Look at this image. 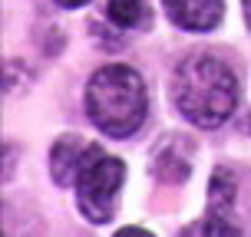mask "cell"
I'll return each mask as SVG.
<instances>
[{
  "label": "cell",
  "instance_id": "cell-1",
  "mask_svg": "<svg viewBox=\"0 0 251 237\" xmlns=\"http://www.w3.org/2000/svg\"><path fill=\"white\" fill-rule=\"evenodd\" d=\"M172 99L188 122H195L199 129H215L235 112L238 79L222 60L195 53L178 63L172 76Z\"/></svg>",
  "mask_w": 251,
  "mask_h": 237
},
{
  "label": "cell",
  "instance_id": "cell-2",
  "mask_svg": "<svg viewBox=\"0 0 251 237\" xmlns=\"http://www.w3.org/2000/svg\"><path fill=\"white\" fill-rule=\"evenodd\" d=\"M149 109L146 83L129 66H102L86 86L89 122L113 138L132 135Z\"/></svg>",
  "mask_w": 251,
  "mask_h": 237
},
{
  "label": "cell",
  "instance_id": "cell-3",
  "mask_svg": "<svg viewBox=\"0 0 251 237\" xmlns=\"http://www.w3.org/2000/svg\"><path fill=\"white\" fill-rule=\"evenodd\" d=\"M126 181V165L116 155H106L102 149L93 151V158L76 178V201H79V214L93 221V224H106L113 221L116 208H119V188Z\"/></svg>",
  "mask_w": 251,
  "mask_h": 237
},
{
  "label": "cell",
  "instance_id": "cell-4",
  "mask_svg": "<svg viewBox=\"0 0 251 237\" xmlns=\"http://www.w3.org/2000/svg\"><path fill=\"white\" fill-rule=\"evenodd\" d=\"M231 208H235V178L228 168H215L208 181V211L188 227H182L178 237H241Z\"/></svg>",
  "mask_w": 251,
  "mask_h": 237
},
{
  "label": "cell",
  "instance_id": "cell-5",
  "mask_svg": "<svg viewBox=\"0 0 251 237\" xmlns=\"http://www.w3.org/2000/svg\"><path fill=\"white\" fill-rule=\"evenodd\" d=\"M100 145L93 142H83L79 135H63L56 138V145L50 151V172L56 185H76L79 172L86 168V162L93 158V151Z\"/></svg>",
  "mask_w": 251,
  "mask_h": 237
},
{
  "label": "cell",
  "instance_id": "cell-6",
  "mask_svg": "<svg viewBox=\"0 0 251 237\" xmlns=\"http://www.w3.org/2000/svg\"><path fill=\"white\" fill-rule=\"evenodd\" d=\"M192 172V142L182 135L162 138L152 151V175L159 181H176L182 185Z\"/></svg>",
  "mask_w": 251,
  "mask_h": 237
},
{
  "label": "cell",
  "instance_id": "cell-7",
  "mask_svg": "<svg viewBox=\"0 0 251 237\" xmlns=\"http://www.w3.org/2000/svg\"><path fill=\"white\" fill-rule=\"evenodd\" d=\"M162 3L169 10V20L188 33L215 30L225 10V0H162Z\"/></svg>",
  "mask_w": 251,
  "mask_h": 237
},
{
  "label": "cell",
  "instance_id": "cell-8",
  "mask_svg": "<svg viewBox=\"0 0 251 237\" xmlns=\"http://www.w3.org/2000/svg\"><path fill=\"white\" fill-rule=\"evenodd\" d=\"M106 13L123 30H149L152 26V10L146 0H109Z\"/></svg>",
  "mask_w": 251,
  "mask_h": 237
},
{
  "label": "cell",
  "instance_id": "cell-9",
  "mask_svg": "<svg viewBox=\"0 0 251 237\" xmlns=\"http://www.w3.org/2000/svg\"><path fill=\"white\" fill-rule=\"evenodd\" d=\"M116 237H152L149 231H142V227H123Z\"/></svg>",
  "mask_w": 251,
  "mask_h": 237
},
{
  "label": "cell",
  "instance_id": "cell-10",
  "mask_svg": "<svg viewBox=\"0 0 251 237\" xmlns=\"http://www.w3.org/2000/svg\"><path fill=\"white\" fill-rule=\"evenodd\" d=\"M56 3H60V7H86L89 0H56Z\"/></svg>",
  "mask_w": 251,
  "mask_h": 237
},
{
  "label": "cell",
  "instance_id": "cell-11",
  "mask_svg": "<svg viewBox=\"0 0 251 237\" xmlns=\"http://www.w3.org/2000/svg\"><path fill=\"white\" fill-rule=\"evenodd\" d=\"M241 7H245V23H248V30H251V0H241Z\"/></svg>",
  "mask_w": 251,
  "mask_h": 237
}]
</instances>
